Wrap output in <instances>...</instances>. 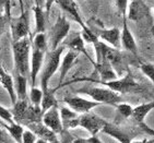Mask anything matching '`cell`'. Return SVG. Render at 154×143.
<instances>
[{
    "instance_id": "4316f807",
    "label": "cell",
    "mask_w": 154,
    "mask_h": 143,
    "mask_svg": "<svg viewBox=\"0 0 154 143\" xmlns=\"http://www.w3.org/2000/svg\"><path fill=\"white\" fill-rule=\"evenodd\" d=\"M34 48L46 53L47 51V36L45 33L36 34L34 37Z\"/></svg>"
},
{
    "instance_id": "c3c4849f",
    "label": "cell",
    "mask_w": 154,
    "mask_h": 143,
    "mask_svg": "<svg viewBox=\"0 0 154 143\" xmlns=\"http://www.w3.org/2000/svg\"><path fill=\"white\" fill-rule=\"evenodd\" d=\"M3 143H12V142H11V141H10V140H8V139H7V140L5 141V142H3Z\"/></svg>"
},
{
    "instance_id": "cb8c5ba5",
    "label": "cell",
    "mask_w": 154,
    "mask_h": 143,
    "mask_svg": "<svg viewBox=\"0 0 154 143\" xmlns=\"http://www.w3.org/2000/svg\"><path fill=\"white\" fill-rule=\"evenodd\" d=\"M33 12L35 15V33H45L46 30V18L43 8L37 6L33 7Z\"/></svg>"
},
{
    "instance_id": "d6a6232c",
    "label": "cell",
    "mask_w": 154,
    "mask_h": 143,
    "mask_svg": "<svg viewBox=\"0 0 154 143\" xmlns=\"http://www.w3.org/2000/svg\"><path fill=\"white\" fill-rule=\"evenodd\" d=\"M128 3H129V0H116V7H117L119 13L122 15L124 19L127 15Z\"/></svg>"
},
{
    "instance_id": "1f68e13d",
    "label": "cell",
    "mask_w": 154,
    "mask_h": 143,
    "mask_svg": "<svg viewBox=\"0 0 154 143\" xmlns=\"http://www.w3.org/2000/svg\"><path fill=\"white\" fill-rule=\"evenodd\" d=\"M141 71L154 83V66L152 63H141L140 66Z\"/></svg>"
},
{
    "instance_id": "9c48e42d",
    "label": "cell",
    "mask_w": 154,
    "mask_h": 143,
    "mask_svg": "<svg viewBox=\"0 0 154 143\" xmlns=\"http://www.w3.org/2000/svg\"><path fill=\"white\" fill-rule=\"evenodd\" d=\"M150 8L146 6L143 0H129L126 19L130 21L138 22L149 15Z\"/></svg>"
},
{
    "instance_id": "ba28073f",
    "label": "cell",
    "mask_w": 154,
    "mask_h": 143,
    "mask_svg": "<svg viewBox=\"0 0 154 143\" xmlns=\"http://www.w3.org/2000/svg\"><path fill=\"white\" fill-rule=\"evenodd\" d=\"M68 107L75 111L77 114H86L91 111L93 108L100 106V103L94 102L92 99H85L80 96H72V97H65L63 99Z\"/></svg>"
},
{
    "instance_id": "e575fe53",
    "label": "cell",
    "mask_w": 154,
    "mask_h": 143,
    "mask_svg": "<svg viewBox=\"0 0 154 143\" xmlns=\"http://www.w3.org/2000/svg\"><path fill=\"white\" fill-rule=\"evenodd\" d=\"M57 0H45V13H46V17L48 18V15H49V12H51V7H53L54 3H56Z\"/></svg>"
},
{
    "instance_id": "7bdbcfd3",
    "label": "cell",
    "mask_w": 154,
    "mask_h": 143,
    "mask_svg": "<svg viewBox=\"0 0 154 143\" xmlns=\"http://www.w3.org/2000/svg\"><path fill=\"white\" fill-rule=\"evenodd\" d=\"M7 0H0V10L5 11V6H6Z\"/></svg>"
},
{
    "instance_id": "5b68a950",
    "label": "cell",
    "mask_w": 154,
    "mask_h": 143,
    "mask_svg": "<svg viewBox=\"0 0 154 143\" xmlns=\"http://www.w3.org/2000/svg\"><path fill=\"white\" fill-rule=\"evenodd\" d=\"M98 83H101L105 87H108L109 90L118 93V94L119 93L126 94V93L137 91L140 89L138 82L134 80V78L132 77L130 72H128L122 79H115V80L107 81V82H98Z\"/></svg>"
},
{
    "instance_id": "44dd1931",
    "label": "cell",
    "mask_w": 154,
    "mask_h": 143,
    "mask_svg": "<svg viewBox=\"0 0 154 143\" xmlns=\"http://www.w3.org/2000/svg\"><path fill=\"white\" fill-rule=\"evenodd\" d=\"M66 47H68L69 49H71V50H74L77 51L78 54H82L84 55V56L88 58V59L91 61V62L94 65V62H93V60L91 59V57H90L89 53H88V50H86V47H85V44H84V41H83L82 36H81V34H75V35L72 37V39L70 41V42L68 43L67 45H65Z\"/></svg>"
},
{
    "instance_id": "8fae6325",
    "label": "cell",
    "mask_w": 154,
    "mask_h": 143,
    "mask_svg": "<svg viewBox=\"0 0 154 143\" xmlns=\"http://www.w3.org/2000/svg\"><path fill=\"white\" fill-rule=\"evenodd\" d=\"M45 53L38 50L34 48L31 55V62H30V77H31V87H35L36 82V77L41 71L42 67H43V62H44L45 58Z\"/></svg>"
},
{
    "instance_id": "ac0fdd59",
    "label": "cell",
    "mask_w": 154,
    "mask_h": 143,
    "mask_svg": "<svg viewBox=\"0 0 154 143\" xmlns=\"http://www.w3.org/2000/svg\"><path fill=\"white\" fill-rule=\"evenodd\" d=\"M95 67H96L98 73L101 75V80L98 81V82H107V81H112L117 79L116 73L113 69V66L107 60L100 59L98 62L95 65Z\"/></svg>"
},
{
    "instance_id": "681fc988",
    "label": "cell",
    "mask_w": 154,
    "mask_h": 143,
    "mask_svg": "<svg viewBox=\"0 0 154 143\" xmlns=\"http://www.w3.org/2000/svg\"><path fill=\"white\" fill-rule=\"evenodd\" d=\"M153 8H154V7H153Z\"/></svg>"
},
{
    "instance_id": "8992f818",
    "label": "cell",
    "mask_w": 154,
    "mask_h": 143,
    "mask_svg": "<svg viewBox=\"0 0 154 143\" xmlns=\"http://www.w3.org/2000/svg\"><path fill=\"white\" fill-rule=\"evenodd\" d=\"M11 32L13 42L29 37L30 35V24H29V13L24 11L20 17L11 19Z\"/></svg>"
},
{
    "instance_id": "52a82bcc",
    "label": "cell",
    "mask_w": 154,
    "mask_h": 143,
    "mask_svg": "<svg viewBox=\"0 0 154 143\" xmlns=\"http://www.w3.org/2000/svg\"><path fill=\"white\" fill-rule=\"evenodd\" d=\"M105 122L106 121L102 119L101 117L96 116L95 114L91 113V111L86 114H82L79 117V127H82L88 132H90L91 137L97 135L98 132L102 131Z\"/></svg>"
},
{
    "instance_id": "7a4b0ae2",
    "label": "cell",
    "mask_w": 154,
    "mask_h": 143,
    "mask_svg": "<svg viewBox=\"0 0 154 143\" xmlns=\"http://www.w3.org/2000/svg\"><path fill=\"white\" fill-rule=\"evenodd\" d=\"M66 49L65 45H61L58 48L49 51L47 55V60L45 63V67L42 71V78H41V83H42V91L44 92L48 89V82L51 79L57 70L59 69L60 62H61V56Z\"/></svg>"
},
{
    "instance_id": "ffe728a7",
    "label": "cell",
    "mask_w": 154,
    "mask_h": 143,
    "mask_svg": "<svg viewBox=\"0 0 154 143\" xmlns=\"http://www.w3.org/2000/svg\"><path fill=\"white\" fill-rule=\"evenodd\" d=\"M154 109V101L150 102V103H145V104H141L138 105L136 107H134L132 109V119L139 123V125H142V123H145V117L148 115L151 110Z\"/></svg>"
},
{
    "instance_id": "7402d4cb",
    "label": "cell",
    "mask_w": 154,
    "mask_h": 143,
    "mask_svg": "<svg viewBox=\"0 0 154 143\" xmlns=\"http://www.w3.org/2000/svg\"><path fill=\"white\" fill-rule=\"evenodd\" d=\"M51 107H58V101L56 99V96H55V90L47 89L46 91L43 92V99H42L41 103L42 116H43V114H45Z\"/></svg>"
},
{
    "instance_id": "5bb4252c",
    "label": "cell",
    "mask_w": 154,
    "mask_h": 143,
    "mask_svg": "<svg viewBox=\"0 0 154 143\" xmlns=\"http://www.w3.org/2000/svg\"><path fill=\"white\" fill-rule=\"evenodd\" d=\"M78 56H79V54H78L77 51L71 50V49H69V50L66 53L65 56H63V59H62V61L60 62V67H59L60 75H59V85H58V87H60L62 85L66 77L68 75L69 70L73 67L75 60L78 59Z\"/></svg>"
},
{
    "instance_id": "7c38bea8",
    "label": "cell",
    "mask_w": 154,
    "mask_h": 143,
    "mask_svg": "<svg viewBox=\"0 0 154 143\" xmlns=\"http://www.w3.org/2000/svg\"><path fill=\"white\" fill-rule=\"evenodd\" d=\"M56 3L60 7V9H61L62 11H65V12H67L68 14H70L74 21L80 24V26L82 27L83 31L89 30V29L86 27L85 24H84V22H83L82 18H81V15H80V12L78 11L77 3L74 2L73 0H57Z\"/></svg>"
},
{
    "instance_id": "3957f363",
    "label": "cell",
    "mask_w": 154,
    "mask_h": 143,
    "mask_svg": "<svg viewBox=\"0 0 154 143\" xmlns=\"http://www.w3.org/2000/svg\"><path fill=\"white\" fill-rule=\"evenodd\" d=\"M78 92L86 94L92 99V101L97 102L100 104H108L116 106L120 102V95L118 93L109 90L108 87H83Z\"/></svg>"
},
{
    "instance_id": "ee69618b",
    "label": "cell",
    "mask_w": 154,
    "mask_h": 143,
    "mask_svg": "<svg viewBox=\"0 0 154 143\" xmlns=\"http://www.w3.org/2000/svg\"><path fill=\"white\" fill-rule=\"evenodd\" d=\"M144 3L149 7H154V0H143Z\"/></svg>"
},
{
    "instance_id": "bcb514c9",
    "label": "cell",
    "mask_w": 154,
    "mask_h": 143,
    "mask_svg": "<svg viewBox=\"0 0 154 143\" xmlns=\"http://www.w3.org/2000/svg\"><path fill=\"white\" fill-rule=\"evenodd\" d=\"M59 143H71V141H69V140H62L61 142Z\"/></svg>"
},
{
    "instance_id": "f35d334b",
    "label": "cell",
    "mask_w": 154,
    "mask_h": 143,
    "mask_svg": "<svg viewBox=\"0 0 154 143\" xmlns=\"http://www.w3.org/2000/svg\"><path fill=\"white\" fill-rule=\"evenodd\" d=\"M72 143H92V142H90L89 139H75Z\"/></svg>"
},
{
    "instance_id": "74e56055",
    "label": "cell",
    "mask_w": 154,
    "mask_h": 143,
    "mask_svg": "<svg viewBox=\"0 0 154 143\" xmlns=\"http://www.w3.org/2000/svg\"><path fill=\"white\" fill-rule=\"evenodd\" d=\"M131 143H154V139H151V140L143 139V140H140V141H132Z\"/></svg>"
},
{
    "instance_id": "f546056e",
    "label": "cell",
    "mask_w": 154,
    "mask_h": 143,
    "mask_svg": "<svg viewBox=\"0 0 154 143\" xmlns=\"http://www.w3.org/2000/svg\"><path fill=\"white\" fill-rule=\"evenodd\" d=\"M116 108L118 110V113L120 114V116L122 118H130L131 115H132V109L134 107L130 106L129 104H126V103H118L116 105Z\"/></svg>"
},
{
    "instance_id": "d6986e66",
    "label": "cell",
    "mask_w": 154,
    "mask_h": 143,
    "mask_svg": "<svg viewBox=\"0 0 154 143\" xmlns=\"http://www.w3.org/2000/svg\"><path fill=\"white\" fill-rule=\"evenodd\" d=\"M0 83L2 84V87L8 92L12 104H14L15 102H17V95H15L14 91V80H13V78L9 73H7L5 71V69L1 66H0Z\"/></svg>"
},
{
    "instance_id": "484cf974",
    "label": "cell",
    "mask_w": 154,
    "mask_h": 143,
    "mask_svg": "<svg viewBox=\"0 0 154 143\" xmlns=\"http://www.w3.org/2000/svg\"><path fill=\"white\" fill-rule=\"evenodd\" d=\"M2 127L6 129L8 133L12 137V139L15 141L17 143H22V134L24 132L23 127L21 126V123H18V122H14L12 125H6L3 123Z\"/></svg>"
},
{
    "instance_id": "4fadbf2b",
    "label": "cell",
    "mask_w": 154,
    "mask_h": 143,
    "mask_svg": "<svg viewBox=\"0 0 154 143\" xmlns=\"http://www.w3.org/2000/svg\"><path fill=\"white\" fill-rule=\"evenodd\" d=\"M102 132L108 134L112 138L116 139L119 143H131L132 139L131 135L128 132H126L125 130H122V128H119L118 126H116L115 123H110V122H105Z\"/></svg>"
},
{
    "instance_id": "ab89813d",
    "label": "cell",
    "mask_w": 154,
    "mask_h": 143,
    "mask_svg": "<svg viewBox=\"0 0 154 143\" xmlns=\"http://www.w3.org/2000/svg\"><path fill=\"white\" fill-rule=\"evenodd\" d=\"M44 5H45V0H35V6L43 8V7H44Z\"/></svg>"
},
{
    "instance_id": "9a60e30c",
    "label": "cell",
    "mask_w": 154,
    "mask_h": 143,
    "mask_svg": "<svg viewBox=\"0 0 154 143\" xmlns=\"http://www.w3.org/2000/svg\"><path fill=\"white\" fill-rule=\"evenodd\" d=\"M31 131H33L36 135H38L41 139L48 141L49 143H59V140L57 138V134L54 131H51V129L47 128L44 123L41 122H34L31 125L27 126Z\"/></svg>"
},
{
    "instance_id": "4dcf8cb0",
    "label": "cell",
    "mask_w": 154,
    "mask_h": 143,
    "mask_svg": "<svg viewBox=\"0 0 154 143\" xmlns=\"http://www.w3.org/2000/svg\"><path fill=\"white\" fill-rule=\"evenodd\" d=\"M0 118L5 122L9 123V125H12V123L15 122L14 119H13L11 111L9 109H7V108H5L3 106H0Z\"/></svg>"
},
{
    "instance_id": "6da1fadb",
    "label": "cell",
    "mask_w": 154,
    "mask_h": 143,
    "mask_svg": "<svg viewBox=\"0 0 154 143\" xmlns=\"http://www.w3.org/2000/svg\"><path fill=\"white\" fill-rule=\"evenodd\" d=\"M13 59H14V70L17 75L27 77L30 75L31 62V39L25 37L12 44Z\"/></svg>"
},
{
    "instance_id": "d4e9b609",
    "label": "cell",
    "mask_w": 154,
    "mask_h": 143,
    "mask_svg": "<svg viewBox=\"0 0 154 143\" xmlns=\"http://www.w3.org/2000/svg\"><path fill=\"white\" fill-rule=\"evenodd\" d=\"M26 87H27V80L26 77L17 75L14 80V91L18 99H26Z\"/></svg>"
},
{
    "instance_id": "83f0119b",
    "label": "cell",
    "mask_w": 154,
    "mask_h": 143,
    "mask_svg": "<svg viewBox=\"0 0 154 143\" xmlns=\"http://www.w3.org/2000/svg\"><path fill=\"white\" fill-rule=\"evenodd\" d=\"M42 99H43V91L38 87H31L30 91V99L32 102L33 106L35 107H41Z\"/></svg>"
},
{
    "instance_id": "f1b7e54d",
    "label": "cell",
    "mask_w": 154,
    "mask_h": 143,
    "mask_svg": "<svg viewBox=\"0 0 154 143\" xmlns=\"http://www.w3.org/2000/svg\"><path fill=\"white\" fill-rule=\"evenodd\" d=\"M59 115H60V119H61V123L62 122L70 121V120L75 119V118L79 117L75 111H73V110L70 109L69 107H62L59 111Z\"/></svg>"
},
{
    "instance_id": "d590c367",
    "label": "cell",
    "mask_w": 154,
    "mask_h": 143,
    "mask_svg": "<svg viewBox=\"0 0 154 143\" xmlns=\"http://www.w3.org/2000/svg\"><path fill=\"white\" fill-rule=\"evenodd\" d=\"M140 127H141V128H142L145 132H148L149 134H152V135H154V130H152L151 128H149V127L146 125H145V123H142V125H140Z\"/></svg>"
},
{
    "instance_id": "277c9868",
    "label": "cell",
    "mask_w": 154,
    "mask_h": 143,
    "mask_svg": "<svg viewBox=\"0 0 154 143\" xmlns=\"http://www.w3.org/2000/svg\"><path fill=\"white\" fill-rule=\"evenodd\" d=\"M70 32V23L63 15H59L49 33V45L51 50L60 46V43L68 36Z\"/></svg>"
},
{
    "instance_id": "7dc6e473",
    "label": "cell",
    "mask_w": 154,
    "mask_h": 143,
    "mask_svg": "<svg viewBox=\"0 0 154 143\" xmlns=\"http://www.w3.org/2000/svg\"><path fill=\"white\" fill-rule=\"evenodd\" d=\"M151 33H152V35H153V37H154V26L151 27Z\"/></svg>"
},
{
    "instance_id": "836d02e7",
    "label": "cell",
    "mask_w": 154,
    "mask_h": 143,
    "mask_svg": "<svg viewBox=\"0 0 154 143\" xmlns=\"http://www.w3.org/2000/svg\"><path fill=\"white\" fill-rule=\"evenodd\" d=\"M36 139H37L36 134L31 131L30 129L24 130L23 134H22V143H35Z\"/></svg>"
},
{
    "instance_id": "60d3db41",
    "label": "cell",
    "mask_w": 154,
    "mask_h": 143,
    "mask_svg": "<svg viewBox=\"0 0 154 143\" xmlns=\"http://www.w3.org/2000/svg\"><path fill=\"white\" fill-rule=\"evenodd\" d=\"M19 6H20V12L23 13L25 10H24V0H19Z\"/></svg>"
},
{
    "instance_id": "2e32d148",
    "label": "cell",
    "mask_w": 154,
    "mask_h": 143,
    "mask_svg": "<svg viewBox=\"0 0 154 143\" xmlns=\"http://www.w3.org/2000/svg\"><path fill=\"white\" fill-rule=\"evenodd\" d=\"M98 37L101 38V41L103 43H108L115 49H119V48L122 47V43H120V30H119L118 27H112V29L102 30L100 32Z\"/></svg>"
},
{
    "instance_id": "603a6c76",
    "label": "cell",
    "mask_w": 154,
    "mask_h": 143,
    "mask_svg": "<svg viewBox=\"0 0 154 143\" xmlns=\"http://www.w3.org/2000/svg\"><path fill=\"white\" fill-rule=\"evenodd\" d=\"M27 107H29V105L26 103V99H18L13 104V108L10 111H11L13 119H14L15 122L21 123V122L23 121L25 114H26Z\"/></svg>"
},
{
    "instance_id": "e0dca14e",
    "label": "cell",
    "mask_w": 154,
    "mask_h": 143,
    "mask_svg": "<svg viewBox=\"0 0 154 143\" xmlns=\"http://www.w3.org/2000/svg\"><path fill=\"white\" fill-rule=\"evenodd\" d=\"M120 43H122V46L126 50L130 51L134 55H137V43L134 41V35L128 27L127 19L126 18L124 19V27H122V31L120 32Z\"/></svg>"
},
{
    "instance_id": "f6af8a7d",
    "label": "cell",
    "mask_w": 154,
    "mask_h": 143,
    "mask_svg": "<svg viewBox=\"0 0 154 143\" xmlns=\"http://www.w3.org/2000/svg\"><path fill=\"white\" fill-rule=\"evenodd\" d=\"M35 143H49L48 141L44 140V139H41V138H37L35 141Z\"/></svg>"
},
{
    "instance_id": "30bf717a",
    "label": "cell",
    "mask_w": 154,
    "mask_h": 143,
    "mask_svg": "<svg viewBox=\"0 0 154 143\" xmlns=\"http://www.w3.org/2000/svg\"><path fill=\"white\" fill-rule=\"evenodd\" d=\"M42 122L56 134H60L63 132L58 107H51V109H48L45 114H43Z\"/></svg>"
},
{
    "instance_id": "8d00e7d4",
    "label": "cell",
    "mask_w": 154,
    "mask_h": 143,
    "mask_svg": "<svg viewBox=\"0 0 154 143\" xmlns=\"http://www.w3.org/2000/svg\"><path fill=\"white\" fill-rule=\"evenodd\" d=\"M3 11L0 10V33H1V31L3 30V26H5V21H3Z\"/></svg>"
},
{
    "instance_id": "b9f144b4",
    "label": "cell",
    "mask_w": 154,
    "mask_h": 143,
    "mask_svg": "<svg viewBox=\"0 0 154 143\" xmlns=\"http://www.w3.org/2000/svg\"><path fill=\"white\" fill-rule=\"evenodd\" d=\"M6 140H7L6 135H5V133H3V132L1 131V129H0V143H3Z\"/></svg>"
}]
</instances>
